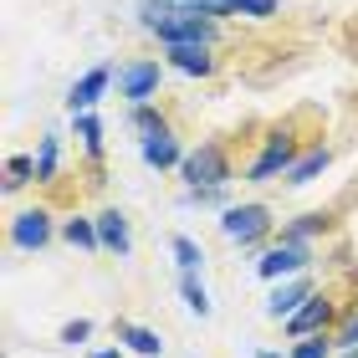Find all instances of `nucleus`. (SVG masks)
Returning <instances> with one entry per match:
<instances>
[{
	"mask_svg": "<svg viewBox=\"0 0 358 358\" xmlns=\"http://www.w3.org/2000/svg\"><path fill=\"white\" fill-rule=\"evenodd\" d=\"M97 236H103V251L108 256H134V231H128V215L123 210H97Z\"/></svg>",
	"mask_w": 358,
	"mask_h": 358,
	"instance_id": "nucleus-11",
	"label": "nucleus"
},
{
	"mask_svg": "<svg viewBox=\"0 0 358 358\" xmlns=\"http://www.w3.org/2000/svg\"><path fill=\"white\" fill-rule=\"evenodd\" d=\"M62 236H67V246H77V251H103L97 215H72V220H62Z\"/></svg>",
	"mask_w": 358,
	"mask_h": 358,
	"instance_id": "nucleus-15",
	"label": "nucleus"
},
{
	"mask_svg": "<svg viewBox=\"0 0 358 358\" xmlns=\"http://www.w3.org/2000/svg\"><path fill=\"white\" fill-rule=\"evenodd\" d=\"M6 174H10L6 185H10V189H21V185H31V179H36V159H26V154H10V159H6Z\"/></svg>",
	"mask_w": 358,
	"mask_h": 358,
	"instance_id": "nucleus-24",
	"label": "nucleus"
},
{
	"mask_svg": "<svg viewBox=\"0 0 358 358\" xmlns=\"http://www.w3.org/2000/svg\"><path fill=\"white\" fill-rule=\"evenodd\" d=\"M143 164L149 169H179L185 164V149H179V138L169 134V128L154 134V138H143Z\"/></svg>",
	"mask_w": 358,
	"mask_h": 358,
	"instance_id": "nucleus-13",
	"label": "nucleus"
},
{
	"mask_svg": "<svg viewBox=\"0 0 358 358\" xmlns=\"http://www.w3.org/2000/svg\"><path fill=\"white\" fill-rule=\"evenodd\" d=\"M87 338H92V322H87V317H77V322H67V328H62V343H67V348L87 343Z\"/></svg>",
	"mask_w": 358,
	"mask_h": 358,
	"instance_id": "nucleus-28",
	"label": "nucleus"
},
{
	"mask_svg": "<svg viewBox=\"0 0 358 358\" xmlns=\"http://www.w3.org/2000/svg\"><path fill=\"white\" fill-rule=\"evenodd\" d=\"M302 143H297V134H292V128H276V134L266 138V149L251 159V169H246V179L251 185H271L276 174H292V164H297V154Z\"/></svg>",
	"mask_w": 358,
	"mask_h": 358,
	"instance_id": "nucleus-2",
	"label": "nucleus"
},
{
	"mask_svg": "<svg viewBox=\"0 0 358 358\" xmlns=\"http://www.w3.org/2000/svg\"><path fill=\"white\" fill-rule=\"evenodd\" d=\"M164 128H169V118H164L154 103L134 108V134H138V138H154V134H164Z\"/></svg>",
	"mask_w": 358,
	"mask_h": 358,
	"instance_id": "nucleus-22",
	"label": "nucleus"
},
{
	"mask_svg": "<svg viewBox=\"0 0 358 358\" xmlns=\"http://www.w3.org/2000/svg\"><path fill=\"white\" fill-rule=\"evenodd\" d=\"M333 317H338V302L322 297V292H313V297H307L297 313L287 317V333H292V338H317V333L333 328Z\"/></svg>",
	"mask_w": 358,
	"mask_h": 358,
	"instance_id": "nucleus-7",
	"label": "nucleus"
},
{
	"mask_svg": "<svg viewBox=\"0 0 358 358\" xmlns=\"http://www.w3.org/2000/svg\"><path fill=\"white\" fill-rule=\"evenodd\" d=\"M189 189H225L231 185V154H225V143H200V149L185 154V164H179Z\"/></svg>",
	"mask_w": 358,
	"mask_h": 358,
	"instance_id": "nucleus-1",
	"label": "nucleus"
},
{
	"mask_svg": "<svg viewBox=\"0 0 358 358\" xmlns=\"http://www.w3.org/2000/svg\"><path fill=\"white\" fill-rule=\"evenodd\" d=\"M179 10H189V15H210V21H220V15H225L220 0H179Z\"/></svg>",
	"mask_w": 358,
	"mask_h": 358,
	"instance_id": "nucleus-27",
	"label": "nucleus"
},
{
	"mask_svg": "<svg viewBox=\"0 0 358 358\" xmlns=\"http://www.w3.org/2000/svg\"><path fill=\"white\" fill-rule=\"evenodd\" d=\"M271 225H276L271 210L256 205V200H246V205H225V215H220V231H225V241H236V246H256V241H266Z\"/></svg>",
	"mask_w": 358,
	"mask_h": 358,
	"instance_id": "nucleus-3",
	"label": "nucleus"
},
{
	"mask_svg": "<svg viewBox=\"0 0 358 358\" xmlns=\"http://www.w3.org/2000/svg\"><path fill=\"white\" fill-rule=\"evenodd\" d=\"M343 358H358V348H348V353H343Z\"/></svg>",
	"mask_w": 358,
	"mask_h": 358,
	"instance_id": "nucleus-32",
	"label": "nucleus"
},
{
	"mask_svg": "<svg viewBox=\"0 0 358 358\" xmlns=\"http://www.w3.org/2000/svg\"><path fill=\"white\" fill-rule=\"evenodd\" d=\"M113 87V67H92V72H83L72 83V92H67V113H92L97 103H103V92Z\"/></svg>",
	"mask_w": 358,
	"mask_h": 358,
	"instance_id": "nucleus-10",
	"label": "nucleus"
},
{
	"mask_svg": "<svg viewBox=\"0 0 358 358\" xmlns=\"http://www.w3.org/2000/svg\"><path fill=\"white\" fill-rule=\"evenodd\" d=\"M57 159H62V138L46 134L41 149H36V185H52V179H57Z\"/></svg>",
	"mask_w": 358,
	"mask_h": 358,
	"instance_id": "nucleus-20",
	"label": "nucleus"
},
{
	"mask_svg": "<svg viewBox=\"0 0 358 358\" xmlns=\"http://www.w3.org/2000/svg\"><path fill=\"white\" fill-rule=\"evenodd\" d=\"M307 262H313V251H307L302 241H271V246L256 256V276H266V282H287V276H302Z\"/></svg>",
	"mask_w": 358,
	"mask_h": 358,
	"instance_id": "nucleus-4",
	"label": "nucleus"
},
{
	"mask_svg": "<svg viewBox=\"0 0 358 358\" xmlns=\"http://www.w3.org/2000/svg\"><path fill=\"white\" fill-rule=\"evenodd\" d=\"M118 343L128 348V353H138V358H159L164 353V338H159L154 328H143V322H118Z\"/></svg>",
	"mask_w": 358,
	"mask_h": 358,
	"instance_id": "nucleus-14",
	"label": "nucleus"
},
{
	"mask_svg": "<svg viewBox=\"0 0 358 358\" xmlns=\"http://www.w3.org/2000/svg\"><path fill=\"white\" fill-rule=\"evenodd\" d=\"M328 225H333V215H322V210H307V215H297V220L282 225V241H302V246H307V241L322 236Z\"/></svg>",
	"mask_w": 358,
	"mask_h": 358,
	"instance_id": "nucleus-17",
	"label": "nucleus"
},
{
	"mask_svg": "<svg viewBox=\"0 0 358 358\" xmlns=\"http://www.w3.org/2000/svg\"><path fill=\"white\" fill-rule=\"evenodd\" d=\"M92 358H123V348H97Z\"/></svg>",
	"mask_w": 358,
	"mask_h": 358,
	"instance_id": "nucleus-30",
	"label": "nucleus"
},
{
	"mask_svg": "<svg viewBox=\"0 0 358 358\" xmlns=\"http://www.w3.org/2000/svg\"><path fill=\"white\" fill-rule=\"evenodd\" d=\"M46 241H52V210H21V215L10 220V246L15 251H41Z\"/></svg>",
	"mask_w": 358,
	"mask_h": 358,
	"instance_id": "nucleus-8",
	"label": "nucleus"
},
{
	"mask_svg": "<svg viewBox=\"0 0 358 358\" xmlns=\"http://www.w3.org/2000/svg\"><path fill=\"white\" fill-rule=\"evenodd\" d=\"M256 358H282V353H271V348H262V353H256Z\"/></svg>",
	"mask_w": 358,
	"mask_h": 358,
	"instance_id": "nucleus-31",
	"label": "nucleus"
},
{
	"mask_svg": "<svg viewBox=\"0 0 358 358\" xmlns=\"http://www.w3.org/2000/svg\"><path fill=\"white\" fill-rule=\"evenodd\" d=\"M169 251H174V266L185 271V276H200V266H205V251L194 246L189 236H174V241H169Z\"/></svg>",
	"mask_w": 358,
	"mask_h": 358,
	"instance_id": "nucleus-18",
	"label": "nucleus"
},
{
	"mask_svg": "<svg viewBox=\"0 0 358 358\" xmlns=\"http://www.w3.org/2000/svg\"><path fill=\"white\" fill-rule=\"evenodd\" d=\"M154 36H159V46H189V41H210L215 46V21L210 15H189V10H174L169 21H159L154 26Z\"/></svg>",
	"mask_w": 358,
	"mask_h": 358,
	"instance_id": "nucleus-6",
	"label": "nucleus"
},
{
	"mask_svg": "<svg viewBox=\"0 0 358 358\" xmlns=\"http://www.w3.org/2000/svg\"><path fill=\"white\" fill-rule=\"evenodd\" d=\"M333 343L343 348V353H348V348H358V317H348V322H343V333H338Z\"/></svg>",
	"mask_w": 358,
	"mask_h": 358,
	"instance_id": "nucleus-29",
	"label": "nucleus"
},
{
	"mask_svg": "<svg viewBox=\"0 0 358 358\" xmlns=\"http://www.w3.org/2000/svg\"><path fill=\"white\" fill-rule=\"evenodd\" d=\"M174 10H179V0H138V21H143V31H154L159 21H169Z\"/></svg>",
	"mask_w": 358,
	"mask_h": 358,
	"instance_id": "nucleus-23",
	"label": "nucleus"
},
{
	"mask_svg": "<svg viewBox=\"0 0 358 358\" xmlns=\"http://www.w3.org/2000/svg\"><path fill=\"white\" fill-rule=\"evenodd\" d=\"M333 343H328V333H317V338H297L292 343V358H328Z\"/></svg>",
	"mask_w": 358,
	"mask_h": 358,
	"instance_id": "nucleus-26",
	"label": "nucleus"
},
{
	"mask_svg": "<svg viewBox=\"0 0 358 358\" xmlns=\"http://www.w3.org/2000/svg\"><path fill=\"white\" fill-rule=\"evenodd\" d=\"M225 15H246V21H271L282 0H220Z\"/></svg>",
	"mask_w": 358,
	"mask_h": 358,
	"instance_id": "nucleus-19",
	"label": "nucleus"
},
{
	"mask_svg": "<svg viewBox=\"0 0 358 358\" xmlns=\"http://www.w3.org/2000/svg\"><path fill=\"white\" fill-rule=\"evenodd\" d=\"M328 143H313V149H307L302 159H297V164H292V174H287V185H313V179L322 174V169H328Z\"/></svg>",
	"mask_w": 358,
	"mask_h": 358,
	"instance_id": "nucleus-16",
	"label": "nucleus"
},
{
	"mask_svg": "<svg viewBox=\"0 0 358 358\" xmlns=\"http://www.w3.org/2000/svg\"><path fill=\"white\" fill-rule=\"evenodd\" d=\"M159 83H164V67H159L154 57H134L128 67H118V92H123L134 108L154 103V97H159Z\"/></svg>",
	"mask_w": 358,
	"mask_h": 358,
	"instance_id": "nucleus-5",
	"label": "nucleus"
},
{
	"mask_svg": "<svg viewBox=\"0 0 358 358\" xmlns=\"http://www.w3.org/2000/svg\"><path fill=\"white\" fill-rule=\"evenodd\" d=\"M72 128H77V138H83L87 154H103V123H97L92 113H72Z\"/></svg>",
	"mask_w": 358,
	"mask_h": 358,
	"instance_id": "nucleus-21",
	"label": "nucleus"
},
{
	"mask_svg": "<svg viewBox=\"0 0 358 358\" xmlns=\"http://www.w3.org/2000/svg\"><path fill=\"white\" fill-rule=\"evenodd\" d=\"M164 62L174 72H185V77H210L220 67V57H215V46L210 41H189V46H164Z\"/></svg>",
	"mask_w": 358,
	"mask_h": 358,
	"instance_id": "nucleus-9",
	"label": "nucleus"
},
{
	"mask_svg": "<svg viewBox=\"0 0 358 358\" xmlns=\"http://www.w3.org/2000/svg\"><path fill=\"white\" fill-rule=\"evenodd\" d=\"M307 297H313V282H307V276H287V282H282V287H276L271 297H266V317L287 322V317L297 313V307H302Z\"/></svg>",
	"mask_w": 358,
	"mask_h": 358,
	"instance_id": "nucleus-12",
	"label": "nucleus"
},
{
	"mask_svg": "<svg viewBox=\"0 0 358 358\" xmlns=\"http://www.w3.org/2000/svg\"><path fill=\"white\" fill-rule=\"evenodd\" d=\"M179 292H185V307H189L194 317H210V292L194 282V276H185V282H179Z\"/></svg>",
	"mask_w": 358,
	"mask_h": 358,
	"instance_id": "nucleus-25",
	"label": "nucleus"
}]
</instances>
